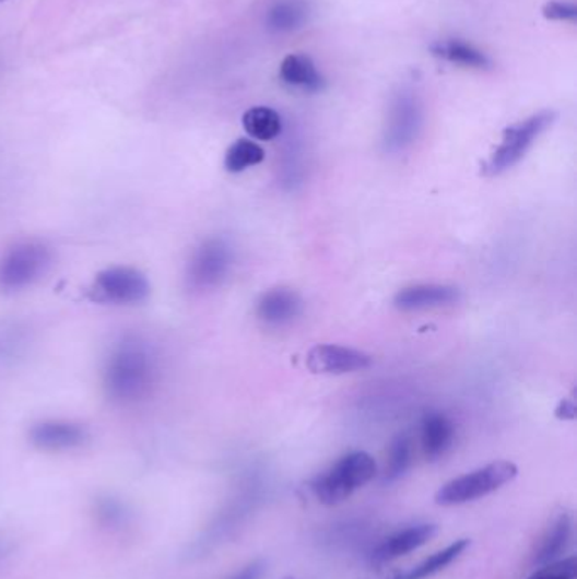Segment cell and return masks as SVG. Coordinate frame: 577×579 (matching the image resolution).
Segmentation results:
<instances>
[{"instance_id": "1", "label": "cell", "mask_w": 577, "mask_h": 579, "mask_svg": "<svg viewBox=\"0 0 577 579\" xmlns=\"http://www.w3.org/2000/svg\"><path fill=\"white\" fill-rule=\"evenodd\" d=\"M160 377L157 351L139 335H122L110 346L102 366L105 397L119 406H136L150 400Z\"/></svg>"}, {"instance_id": "2", "label": "cell", "mask_w": 577, "mask_h": 579, "mask_svg": "<svg viewBox=\"0 0 577 579\" xmlns=\"http://www.w3.org/2000/svg\"><path fill=\"white\" fill-rule=\"evenodd\" d=\"M376 473L378 466L372 454L364 451L349 452L342 456L334 466L311 482V492L320 504L334 507L373 482Z\"/></svg>"}, {"instance_id": "3", "label": "cell", "mask_w": 577, "mask_h": 579, "mask_svg": "<svg viewBox=\"0 0 577 579\" xmlns=\"http://www.w3.org/2000/svg\"><path fill=\"white\" fill-rule=\"evenodd\" d=\"M52 264V251L38 239L14 243L0 257V292L20 294L38 283Z\"/></svg>"}, {"instance_id": "4", "label": "cell", "mask_w": 577, "mask_h": 579, "mask_svg": "<svg viewBox=\"0 0 577 579\" xmlns=\"http://www.w3.org/2000/svg\"><path fill=\"white\" fill-rule=\"evenodd\" d=\"M517 474V464L511 461H495L440 486L439 492L435 493V504L440 507H456L481 500L514 482Z\"/></svg>"}, {"instance_id": "5", "label": "cell", "mask_w": 577, "mask_h": 579, "mask_svg": "<svg viewBox=\"0 0 577 579\" xmlns=\"http://www.w3.org/2000/svg\"><path fill=\"white\" fill-rule=\"evenodd\" d=\"M557 114L554 110H542L533 114L529 119L517 122L503 131L502 143L496 147L492 158L484 165V175L496 177L514 168L523 159L540 135L554 125Z\"/></svg>"}, {"instance_id": "6", "label": "cell", "mask_w": 577, "mask_h": 579, "mask_svg": "<svg viewBox=\"0 0 577 579\" xmlns=\"http://www.w3.org/2000/svg\"><path fill=\"white\" fill-rule=\"evenodd\" d=\"M234 264V251L222 237H210L191 252L185 271L188 290L203 294L221 286L229 276Z\"/></svg>"}, {"instance_id": "7", "label": "cell", "mask_w": 577, "mask_h": 579, "mask_svg": "<svg viewBox=\"0 0 577 579\" xmlns=\"http://www.w3.org/2000/svg\"><path fill=\"white\" fill-rule=\"evenodd\" d=\"M424 122L419 95L410 88H401L391 102L387 128L382 134V147L388 153H400L412 146Z\"/></svg>"}, {"instance_id": "8", "label": "cell", "mask_w": 577, "mask_h": 579, "mask_svg": "<svg viewBox=\"0 0 577 579\" xmlns=\"http://www.w3.org/2000/svg\"><path fill=\"white\" fill-rule=\"evenodd\" d=\"M151 286L138 268H105L95 276L92 294L95 300L110 305H136L146 300Z\"/></svg>"}, {"instance_id": "9", "label": "cell", "mask_w": 577, "mask_h": 579, "mask_svg": "<svg viewBox=\"0 0 577 579\" xmlns=\"http://www.w3.org/2000/svg\"><path fill=\"white\" fill-rule=\"evenodd\" d=\"M91 440L89 427L67 418H46L30 429V442L39 451L64 452L83 448Z\"/></svg>"}, {"instance_id": "10", "label": "cell", "mask_w": 577, "mask_h": 579, "mask_svg": "<svg viewBox=\"0 0 577 579\" xmlns=\"http://www.w3.org/2000/svg\"><path fill=\"white\" fill-rule=\"evenodd\" d=\"M307 368L315 375H345L372 368V354L338 344H319L308 351Z\"/></svg>"}, {"instance_id": "11", "label": "cell", "mask_w": 577, "mask_h": 579, "mask_svg": "<svg viewBox=\"0 0 577 579\" xmlns=\"http://www.w3.org/2000/svg\"><path fill=\"white\" fill-rule=\"evenodd\" d=\"M437 534H439L437 523H416V525L407 527L403 531L395 532L385 541L379 542L373 551L372 560L375 565H387L391 560L400 559L425 546Z\"/></svg>"}, {"instance_id": "12", "label": "cell", "mask_w": 577, "mask_h": 579, "mask_svg": "<svg viewBox=\"0 0 577 579\" xmlns=\"http://www.w3.org/2000/svg\"><path fill=\"white\" fill-rule=\"evenodd\" d=\"M573 531V516L566 510L555 513L537 541L532 553V565L540 568V566L558 560V557L563 556L569 547Z\"/></svg>"}, {"instance_id": "13", "label": "cell", "mask_w": 577, "mask_h": 579, "mask_svg": "<svg viewBox=\"0 0 577 579\" xmlns=\"http://www.w3.org/2000/svg\"><path fill=\"white\" fill-rule=\"evenodd\" d=\"M304 302L290 288H274L262 294L256 305V314L270 328H282L301 316Z\"/></svg>"}, {"instance_id": "14", "label": "cell", "mask_w": 577, "mask_h": 579, "mask_svg": "<svg viewBox=\"0 0 577 579\" xmlns=\"http://www.w3.org/2000/svg\"><path fill=\"white\" fill-rule=\"evenodd\" d=\"M456 439V427L443 412H427L420 424V440L425 459L435 463L446 456Z\"/></svg>"}, {"instance_id": "15", "label": "cell", "mask_w": 577, "mask_h": 579, "mask_svg": "<svg viewBox=\"0 0 577 579\" xmlns=\"http://www.w3.org/2000/svg\"><path fill=\"white\" fill-rule=\"evenodd\" d=\"M461 294L456 286L413 285L400 290L395 297V307L400 310H424L456 304Z\"/></svg>"}, {"instance_id": "16", "label": "cell", "mask_w": 577, "mask_h": 579, "mask_svg": "<svg viewBox=\"0 0 577 579\" xmlns=\"http://www.w3.org/2000/svg\"><path fill=\"white\" fill-rule=\"evenodd\" d=\"M280 76L290 87L305 92H319L326 85L311 58L305 55L293 54L283 58Z\"/></svg>"}, {"instance_id": "17", "label": "cell", "mask_w": 577, "mask_h": 579, "mask_svg": "<svg viewBox=\"0 0 577 579\" xmlns=\"http://www.w3.org/2000/svg\"><path fill=\"white\" fill-rule=\"evenodd\" d=\"M431 51L434 57L449 61V63L461 64V67L478 68V70H486V68L492 67V61L483 51L468 45V43L459 42V39H444V42L434 43L431 46Z\"/></svg>"}, {"instance_id": "18", "label": "cell", "mask_w": 577, "mask_h": 579, "mask_svg": "<svg viewBox=\"0 0 577 579\" xmlns=\"http://www.w3.org/2000/svg\"><path fill=\"white\" fill-rule=\"evenodd\" d=\"M471 546L469 539H459L452 542L446 550L432 554L427 559L422 560L420 565L413 566L409 571L401 572L397 579H428L437 572L444 571L447 566L452 565L454 560L459 559L466 550Z\"/></svg>"}, {"instance_id": "19", "label": "cell", "mask_w": 577, "mask_h": 579, "mask_svg": "<svg viewBox=\"0 0 577 579\" xmlns=\"http://www.w3.org/2000/svg\"><path fill=\"white\" fill-rule=\"evenodd\" d=\"M310 15L307 0H280L268 12V27L276 33H290L304 26Z\"/></svg>"}, {"instance_id": "20", "label": "cell", "mask_w": 577, "mask_h": 579, "mask_svg": "<svg viewBox=\"0 0 577 579\" xmlns=\"http://www.w3.org/2000/svg\"><path fill=\"white\" fill-rule=\"evenodd\" d=\"M244 131L258 141H271L282 134V116L271 107H251L243 116Z\"/></svg>"}, {"instance_id": "21", "label": "cell", "mask_w": 577, "mask_h": 579, "mask_svg": "<svg viewBox=\"0 0 577 579\" xmlns=\"http://www.w3.org/2000/svg\"><path fill=\"white\" fill-rule=\"evenodd\" d=\"M94 513L102 527L113 529V531L125 529L132 519L131 508L128 507V504H125L120 498L113 497V495L98 497L94 501Z\"/></svg>"}, {"instance_id": "22", "label": "cell", "mask_w": 577, "mask_h": 579, "mask_svg": "<svg viewBox=\"0 0 577 579\" xmlns=\"http://www.w3.org/2000/svg\"><path fill=\"white\" fill-rule=\"evenodd\" d=\"M264 150L251 140H237L225 153L224 166L229 174H243L264 159Z\"/></svg>"}, {"instance_id": "23", "label": "cell", "mask_w": 577, "mask_h": 579, "mask_svg": "<svg viewBox=\"0 0 577 579\" xmlns=\"http://www.w3.org/2000/svg\"><path fill=\"white\" fill-rule=\"evenodd\" d=\"M413 446L412 439L407 434H398L391 440L390 452H388L387 468L382 480L387 483L397 482L412 466Z\"/></svg>"}, {"instance_id": "24", "label": "cell", "mask_w": 577, "mask_h": 579, "mask_svg": "<svg viewBox=\"0 0 577 579\" xmlns=\"http://www.w3.org/2000/svg\"><path fill=\"white\" fill-rule=\"evenodd\" d=\"M577 559L574 556L540 566L527 579H576Z\"/></svg>"}, {"instance_id": "25", "label": "cell", "mask_w": 577, "mask_h": 579, "mask_svg": "<svg viewBox=\"0 0 577 579\" xmlns=\"http://www.w3.org/2000/svg\"><path fill=\"white\" fill-rule=\"evenodd\" d=\"M542 14L549 21H576L577 8L567 0H551L542 9Z\"/></svg>"}, {"instance_id": "26", "label": "cell", "mask_w": 577, "mask_h": 579, "mask_svg": "<svg viewBox=\"0 0 577 579\" xmlns=\"http://www.w3.org/2000/svg\"><path fill=\"white\" fill-rule=\"evenodd\" d=\"M17 328H2L0 329V356H9V354H17L20 347L24 344L21 343L20 335H17Z\"/></svg>"}, {"instance_id": "27", "label": "cell", "mask_w": 577, "mask_h": 579, "mask_svg": "<svg viewBox=\"0 0 577 579\" xmlns=\"http://www.w3.org/2000/svg\"><path fill=\"white\" fill-rule=\"evenodd\" d=\"M267 571V563L262 559L252 560L248 566H244L236 575L231 576L229 579H261V576Z\"/></svg>"}, {"instance_id": "28", "label": "cell", "mask_w": 577, "mask_h": 579, "mask_svg": "<svg viewBox=\"0 0 577 579\" xmlns=\"http://www.w3.org/2000/svg\"><path fill=\"white\" fill-rule=\"evenodd\" d=\"M555 412H557V417L564 418V421H570V418L576 417V406H574L573 402H567V400H564Z\"/></svg>"}, {"instance_id": "29", "label": "cell", "mask_w": 577, "mask_h": 579, "mask_svg": "<svg viewBox=\"0 0 577 579\" xmlns=\"http://www.w3.org/2000/svg\"><path fill=\"white\" fill-rule=\"evenodd\" d=\"M9 553H11V546H9V542L0 535V563L4 560V557L8 556Z\"/></svg>"}, {"instance_id": "30", "label": "cell", "mask_w": 577, "mask_h": 579, "mask_svg": "<svg viewBox=\"0 0 577 579\" xmlns=\"http://www.w3.org/2000/svg\"><path fill=\"white\" fill-rule=\"evenodd\" d=\"M0 2H5V0H0Z\"/></svg>"}, {"instance_id": "31", "label": "cell", "mask_w": 577, "mask_h": 579, "mask_svg": "<svg viewBox=\"0 0 577 579\" xmlns=\"http://www.w3.org/2000/svg\"><path fill=\"white\" fill-rule=\"evenodd\" d=\"M288 579H295V578H288Z\"/></svg>"}]
</instances>
